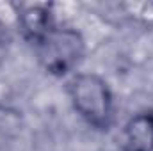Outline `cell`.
<instances>
[{"label": "cell", "instance_id": "obj_2", "mask_svg": "<svg viewBox=\"0 0 153 151\" xmlns=\"http://www.w3.org/2000/svg\"><path fill=\"white\" fill-rule=\"evenodd\" d=\"M38 43L45 66L53 73H64L82 53V39L73 30L50 29Z\"/></svg>", "mask_w": 153, "mask_h": 151}, {"label": "cell", "instance_id": "obj_3", "mask_svg": "<svg viewBox=\"0 0 153 151\" xmlns=\"http://www.w3.org/2000/svg\"><path fill=\"white\" fill-rule=\"evenodd\" d=\"M125 151H153V114L132 117L125 128Z\"/></svg>", "mask_w": 153, "mask_h": 151}, {"label": "cell", "instance_id": "obj_1", "mask_svg": "<svg viewBox=\"0 0 153 151\" xmlns=\"http://www.w3.org/2000/svg\"><path fill=\"white\" fill-rule=\"evenodd\" d=\"M71 101L76 112L93 126H107L111 117V93L96 75H78L70 84Z\"/></svg>", "mask_w": 153, "mask_h": 151}, {"label": "cell", "instance_id": "obj_4", "mask_svg": "<svg viewBox=\"0 0 153 151\" xmlns=\"http://www.w3.org/2000/svg\"><path fill=\"white\" fill-rule=\"evenodd\" d=\"M22 21H23V27L27 30V34L32 39H39L43 38L50 29V16L46 13L45 7H39V5H34V7H29L23 14H22Z\"/></svg>", "mask_w": 153, "mask_h": 151}]
</instances>
